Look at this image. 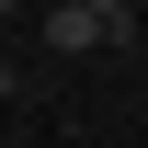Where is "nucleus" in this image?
I'll return each mask as SVG.
<instances>
[{
	"label": "nucleus",
	"mask_w": 148,
	"mask_h": 148,
	"mask_svg": "<svg viewBox=\"0 0 148 148\" xmlns=\"http://www.w3.org/2000/svg\"><path fill=\"white\" fill-rule=\"evenodd\" d=\"M46 46L57 57H91V46H125V34H114L103 12H80V0H57V12H46Z\"/></svg>",
	"instance_id": "f257e3e1"
},
{
	"label": "nucleus",
	"mask_w": 148,
	"mask_h": 148,
	"mask_svg": "<svg viewBox=\"0 0 148 148\" xmlns=\"http://www.w3.org/2000/svg\"><path fill=\"white\" fill-rule=\"evenodd\" d=\"M80 12H103V23H114V34H125V12H137V0H80Z\"/></svg>",
	"instance_id": "f03ea898"
},
{
	"label": "nucleus",
	"mask_w": 148,
	"mask_h": 148,
	"mask_svg": "<svg viewBox=\"0 0 148 148\" xmlns=\"http://www.w3.org/2000/svg\"><path fill=\"white\" fill-rule=\"evenodd\" d=\"M0 12H23V0H0Z\"/></svg>",
	"instance_id": "7ed1b4c3"
},
{
	"label": "nucleus",
	"mask_w": 148,
	"mask_h": 148,
	"mask_svg": "<svg viewBox=\"0 0 148 148\" xmlns=\"http://www.w3.org/2000/svg\"><path fill=\"white\" fill-rule=\"evenodd\" d=\"M0 91H12V69H0Z\"/></svg>",
	"instance_id": "20e7f679"
}]
</instances>
